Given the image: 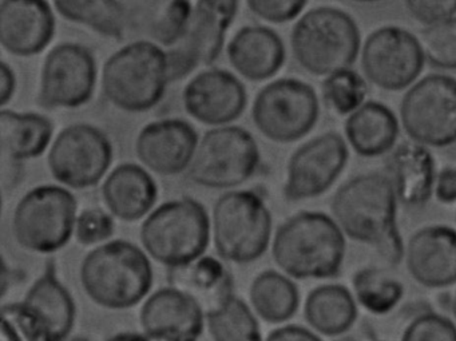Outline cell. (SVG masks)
<instances>
[{
    "mask_svg": "<svg viewBox=\"0 0 456 341\" xmlns=\"http://www.w3.org/2000/svg\"><path fill=\"white\" fill-rule=\"evenodd\" d=\"M346 239L335 218L305 210L279 226L272 240V257L292 279H333L346 258Z\"/></svg>",
    "mask_w": 456,
    "mask_h": 341,
    "instance_id": "1",
    "label": "cell"
},
{
    "mask_svg": "<svg viewBox=\"0 0 456 341\" xmlns=\"http://www.w3.org/2000/svg\"><path fill=\"white\" fill-rule=\"evenodd\" d=\"M79 279L93 303L110 311H126L148 297L154 273L145 250L126 240H113L85 256Z\"/></svg>",
    "mask_w": 456,
    "mask_h": 341,
    "instance_id": "2",
    "label": "cell"
},
{
    "mask_svg": "<svg viewBox=\"0 0 456 341\" xmlns=\"http://www.w3.org/2000/svg\"><path fill=\"white\" fill-rule=\"evenodd\" d=\"M212 220L201 202L178 199L164 202L149 213L140 239L149 257L169 269L189 265L209 247Z\"/></svg>",
    "mask_w": 456,
    "mask_h": 341,
    "instance_id": "3",
    "label": "cell"
},
{
    "mask_svg": "<svg viewBox=\"0 0 456 341\" xmlns=\"http://www.w3.org/2000/svg\"><path fill=\"white\" fill-rule=\"evenodd\" d=\"M169 82L167 53L148 41L126 45L103 66L106 100L127 113H145L156 108Z\"/></svg>",
    "mask_w": 456,
    "mask_h": 341,
    "instance_id": "4",
    "label": "cell"
},
{
    "mask_svg": "<svg viewBox=\"0 0 456 341\" xmlns=\"http://www.w3.org/2000/svg\"><path fill=\"white\" fill-rule=\"evenodd\" d=\"M396 191L388 175L367 173L346 181L332 199V213L349 240L378 247L399 231Z\"/></svg>",
    "mask_w": 456,
    "mask_h": 341,
    "instance_id": "5",
    "label": "cell"
},
{
    "mask_svg": "<svg viewBox=\"0 0 456 341\" xmlns=\"http://www.w3.org/2000/svg\"><path fill=\"white\" fill-rule=\"evenodd\" d=\"M293 57L314 76H330L356 62L360 33L356 22L333 7H317L304 14L290 36Z\"/></svg>",
    "mask_w": 456,
    "mask_h": 341,
    "instance_id": "6",
    "label": "cell"
},
{
    "mask_svg": "<svg viewBox=\"0 0 456 341\" xmlns=\"http://www.w3.org/2000/svg\"><path fill=\"white\" fill-rule=\"evenodd\" d=\"M212 236L221 260L250 264L260 260L272 241L271 210L253 191H231L213 207Z\"/></svg>",
    "mask_w": 456,
    "mask_h": 341,
    "instance_id": "7",
    "label": "cell"
},
{
    "mask_svg": "<svg viewBox=\"0 0 456 341\" xmlns=\"http://www.w3.org/2000/svg\"><path fill=\"white\" fill-rule=\"evenodd\" d=\"M78 202L65 186L41 185L18 201L12 234L20 248L52 255L65 248L76 231Z\"/></svg>",
    "mask_w": 456,
    "mask_h": 341,
    "instance_id": "8",
    "label": "cell"
},
{
    "mask_svg": "<svg viewBox=\"0 0 456 341\" xmlns=\"http://www.w3.org/2000/svg\"><path fill=\"white\" fill-rule=\"evenodd\" d=\"M260 162V149L248 130L218 126L200 141L188 177L202 188H237L256 175Z\"/></svg>",
    "mask_w": 456,
    "mask_h": 341,
    "instance_id": "9",
    "label": "cell"
},
{
    "mask_svg": "<svg viewBox=\"0 0 456 341\" xmlns=\"http://www.w3.org/2000/svg\"><path fill=\"white\" fill-rule=\"evenodd\" d=\"M402 126L413 142L444 148L456 142V79L431 74L410 87L400 103Z\"/></svg>",
    "mask_w": 456,
    "mask_h": 341,
    "instance_id": "10",
    "label": "cell"
},
{
    "mask_svg": "<svg viewBox=\"0 0 456 341\" xmlns=\"http://www.w3.org/2000/svg\"><path fill=\"white\" fill-rule=\"evenodd\" d=\"M253 124L258 132L277 143L305 137L319 118V100L305 82L277 79L266 85L253 102Z\"/></svg>",
    "mask_w": 456,
    "mask_h": 341,
    "instance_id": "11",
    "label": "cell"
},
{
    "mask_svg": "<svg viewBox=\"0 0 456 341\" xmlns=\"http://www.w3.org/2000/svg\"><path fill=\"white\" fill-rule=\"evenodd\" d=\"M110 138L89 124H76L55 138L47 156L54 180L70 189H89L108 175L113 162Z\"/></svg>",
    "mask_w": 456,
    "mask_h": 341,
    "instance_id": "12",
    "label": "cell"
},
{
    "mask_svg": "<svg viewBox=\"0 0 456 341\" xmlns=\"http://www.w3.org/2000/svg\"><path fill=\"white\" fill-rule=\"evenodd\" d=\"M426 57L420 41L404 28L373 31L362 50V68L370 84L387 92L407 89L420 76Z\"/></svg>",
    "mask_w": 456,
    "mask_h": 341,
    "instance_id": "13",
    "label": "cell"
},
{
    "mask_svg": "<svg viewBox=\"0 0 456 341\" xmlns=\"http://www.w3.org/2000/svg\"><path fill=\"white\" fill-rule=\"evenodd\" d=\"M97 63L87 47L61 44L45 58L39 100L45 108L77 109L94 94Z\"/></svg>",
    "mask_w": 456,
    "mask_h": 341,
    "instance_id": "14",
    "label": "cell"
},
{
    "mask_svg": "<svg viewBox=\"0 0 456 341\" xmlns=\"http://www.w3.org/2000/svg\"><path fill=\"white\" fill-rule=\"evenodd\" d=\"M348 148L338 133H325L301 145L288 162L284 197L304 201L324 194L348 162Z\"/></svg>",
    "mask_w": 456,
    "mask_h": 341,
    "instance_id": "15",
    "label": "cell"
},
{
    "mask_svg": "<svg viewBox=\"0 0 456 341\" xmlns=\"http://www.w3.org/2000/svg\"><path fill=\"white\" fill-rule=\"evenodd\" d=\"M140 321L151 341H199L207 314L193 297L170 285L146 298Z\"/></svg>",
    "mask_w": 456,
    "mask_h": 341,
    "instance_id": "16",
    "label": "cell"
},
{
    "mask_svg": "<svg viewBox=\"0 0 456 341\" xmlns=\"http://www.w3.org/2000/svg\"><path fill=\"white\" fill-rule=\"evenodd\" d=\"M183 108L196 121L209 126H226L244 113L248 103L244 84L221 69L194 77L183 94Z\"/></svg>",
    "mask_w": 456,
    "mask_h": 341,
    "instance_id": "17",
    "label": "cell"
},
{
    "mask_svg": "<svg viewBox=\"0 0 456 341\" xmlns=\"http://www.w3.org/2000/svg\"><path fill=\"white\" fill-rule=\"evenodd\" d=\"M199 142V134L189 122L161 119L141 130L135 140V154L143 166L170 177L189 170Z\"/></svg>",
    "mask_w": 456,
    "mask_h": 341,
    "instance_id": "18",
    "label": "cell"
},
{
    "mask_svg": "<svg viewBox=\"0 0 456 341\" xmlns=\"http://www.w3.org/2000/svg\"><path fill=\"white\" fill-rule=\"evenodd\" d=\"M408 273L421 287L440 289L456 284V231L445 225L424 226L405 245Z\"/></svg>",
    "mask_w": 456,
    "mask_h": 341,
    "instance_id": "19",
    "label": "cell"
},
{
    "mask_svg": "<svg viewBox=\"0 0 456 341\" xmlns=\"http://www.w3.org/2000/svg\"><path fill=\"white\" fill-rule=\"evenodd\" d=\"M55 36V17L47 0H4L0 6V42L15 57L44 52Z\"/></svg>",
    "mask_w": 456,
    "mask_h": 341,
    "instance_id": "20",
    "label": "cell"
},
{
    "mask_svg": "<svg viewBox=\"0 0 456 341\" xmlns=\"http://www.w3.org/2000/svg\"><path fill=\"white\" fill-rule=\"evenodd\" d=\"M387 175L405 207H421L431 199L436 183L435 159L427 146L407 141L389 151Z\"/></svg>",
    "mask_w": 456,
    "mask_h": 341,
    "instance_id": "21",
    "label": "cell"
},
{
    "mask_svg": "<svg viewBox=\"0 0 456 341\" xmlns=\"http://www.w3.org/2000/svg\"><path fill=\"white\" fill-rule=\"evenodd\" d=\"M240 0H197L188 36L181 44L194 66H210L218 60Z\"/></svg>",
    "mask_w": 456,
    "mask_h": 341,
    "instance_id": "22",
    "label": "cell"
},
{
    "mask_svg": "<svg viewBox=\"0 0 456 341\" xmlns=\"http://www.w3.org/2000/svg\"><path fill=\"white\" fill-rule=\"evenodd\" d=\"M157 199L159 186L151 173L132 162L118 165L102 185V199L108 212L126 223L148 217Z\"/></svg>",
    "mask_w": 456,
    "mask_h": 341,
    "instance_id": "23",
    "label": "cell"
},
{
    "mask_svg": "<svg viewBox=\"0 0 456 341\" xmlns=\"http://www.w3.org/2000/svg\"><path fill=\"white\" fill-rule=\"evenodd\" d=\"M226 53L234 70L252 82L272 78L285 62L284 42L276 31L265 26L240 28Z\"/></svg>",
    "mask_w": 456,
    "mask_h": 341,
    "instance_id": "24",
    "label": "cell"
},
{
    "mask_svg": "<svg viewBox=\"0 0 456 341\" xmlns=\"http://www.w3.org/2000/svg\"><path fill=\"white\" fill-rule=\"evenodd\" d=\"M23 303L46 322L53 341L68 340L76 327L77 305L70 290L58 277L54 260L47 261Z\"/></svg>",
    "mask_w": 456,
    "mask_h": 341,
    "instance_id": "25",
    "label": "cell"
},
{
    "mask_svg": "<svg viewBox=\"0 0 456 341\" xmlns=\"http://www.w3.org/2000/svg\"><path fill=\"white\" fill-rule=\"evenodd\" d=\"M169 282L193 297L205 314L217 311L234 296L231 271L212 256H202L189 265L169 269Z\"/></svg>",
    "mask_w": 456,
    "mask_h": 341,
    "instance_id": "26",
    "label": "cell"
},
{
    "mask_svg": "<svg viewBox=\"0 0 456 341\" xmlns=\"http://www.w3.org/2000/svg\"><path fill=\"white\" fill-rule=\"evenodd\" d=\"M346 141L362 157H379L395 148L399 122L383 103L365 102L349 114L346 125Z\"/></svg>",
    "mask_w": 456,
    "mask_h": 341,
    "instance_id": "27",
    "label": "cell"
},
{
    "mask_svg": "<svg viewBox=\"0 0 456 341\" xmlns=\"http://www.w3.org/2000/svg\"><path fill=\"white\" fill-rule=\"evenodd\" d=\"M304 319L320 335L328 337L343 335L356 321V298L344 285H320L306 296Z\"/></svg>",
    "mask_w": 456,
    "mask_h": 341,
    "instance_id": "28",
    "label": "cell"
},
{
    "mask_svg": "<svg viewBox=\"0 0 456 341\" xmlns=\"http://www.w3.org/2000/svg\"><path fill=\"white\" fill-rule=\"evenodd\" d=\"M54 126L47 117L38 113H0V143L10 161L38 158L49 148Z\"/></svg>",
    "mask_w": 456,
    "mask_h": 341,
    "instance_id": "29",
    "label": "cell"
},
{
    "mask_svg": "<svg viewBox=\"0 0 456 341\" xmlns=\"http://www.w3.org/2000/svg\"><path fill=\"white\" fill-rule=\"evenodd\" d=\"M253 311L269 324H281L295 316L300 292L292 277L277 271H264L253 279L249 289Z\"/></svg>",
    "mask_w": 456,
    "mask_h": 341,
    "instance_id": "30",
    "label": "cell"
},
{
    "mask_svg": "<svg viewBox=\"0 0 456 341\" xmlns=\"http://www.w3.org/2000/svg\"><path fill=\"white\" fill-rule=\"evenodd\" d=\"M61 17L108 38L122 39L126 10L119 0H53Z\"/></svg>",
    "mask_w": 456,
    "mask_h": 341,
    "instance_id": "31",
    "label": "cell"
},
{
    "mask_svg": "<svg viewBox=\"0 0 456 341\" xmlns=\"http://www.w3.org/2000/svg\"><path fill=\"white\" fill-rule=\"evenodd\" d=\"M352 285L357 304L376 316L394 311L404 296L402 282L376 266L359 269L354 274Z\"/></svg>",
    "mask_w": 456,
    "mask_h": 341,
    "instance_id": "32",
    "label": "cell"
},
{
    "mask_svg": "<svg viewBox=\"0 0 456 341\" xmlns=\"http://www.w3.org/2000/svg\"><path fill=\"white\" fill-rule=\"evenodd\" d=\"M257 314L234 295L217 311L207 314V328L212 341H263Z\"/></svg>",
    "mask_w": 456,
    "mask_h": 341,
    "instance_id": "33",
    "label": "cell"
},
{
    "mask_svg": "<svg viewBox=\"0 0 456 341\" xmlns=\"http://www.w3.org/2000/svg\"><path fill=\"white\" fill-rule=\"evenodd\" d=\"M367 92L362 77L351 69L330 74L322 82L325 105L340 116H348L365 103Z\"/></svg>",
    "mask_w": 456,
    "mask_h": 341,
    "instance_id": "34",
    "label": "cell"
},
{
    "mask_svg": "<svg viewBox=\"0 0 456 341\" xmlns=\"http://www.w3.org/2000/svg\"><path fill=\"white\" fill-rule=\"evenodd\" d=\"M0 341H53L46 322L30 306L20 303L2 306Z\"/></svg>",
    "mask_w": 456,
    "mask_h": 341,
    "instance_id": "35",
    "label": "cell"
},
{
    "mask_svg": "<svg viewBox=\"0 0 456 341\" xmlns=\"http://www.w3.org/2000/svg\"><path fill=\"white\" fill-rule=\"evenodd\" d=\"M420 44L429 65L456 70V17L426 26Z\"/></svg>",
    "mask_w": 456,
    "mask_h": 341,
    "instance_id": "36",
    "label": "cell"
},
{
    "mask_svg": "<svg viewBox=\"0 0 456 341\" xmlns=\"http://www.w3.org/2000/svg\"><path fill=\"white\" fill-rule=\"evenodd\" d=\"M194 7L191 0H169L154 20L151 34L162 46H175L183 42L191 28Z\"/></svg>",
    "mask_w": 456,
    "mask_h": 341,
    "instance_id": "37",
    "label": "cell"
},
{
    "mask_svg": "<svg viewBox=\"0 0 456 341\" xmlns=\"http://www.w3.org/2000/svg\"><path fill=\"white\" fill-rule=\"evenodd\" d=\"M116 233L114 215L100 207L82 210L77 217L74 237L84 247H98L110 241Z\"/></svg>",
    "mask_w": 456,
    "mask_h": 341,
    "instance_id": "38",
    "label": "cell"
},
{
    "mask_svg": "<svg viewBox=\"0 0 456 341\" xmlns=\"http://www.w3.org/2000/svg\"><path fill=\"white\" fill-rule=\"evenodd\" d=\"M402 341H456V324L443 314L428 312L408 324Z\"/></svg>",
    "mask_w": 456,
    "mask_h": 341,
    "instance_id": "39",
    "label": "cell"
},
{
    "mask_svg": "<svg viewBox=\"0 0 456 341\" xmlns=\"http://www.w3.org/2000/svg\"><path fill=\"white\" fill-rule=\"evenodd\" d=\"M308 0H247L248 7L261 20L285 23L295 20L303 12Z\"/></svg>",
    "mask_w": 456,
    "mask_h": 341,
    "instance_id": "40",
    "label": "cell"
},
{
    "mask_svg": "<svg viewBox=\"0 0 456 341\" xmlns=\"http://www.w3.org/2000/svg\"><path fill=\"white\" fill-rule=\"evenodd\" d=\"M408 14L424 26L442 22L456 15V0H404Z\"/></svg>",
    "mask_w": 456,
    "mask_h": 341,
    "instance_id": "41",
    "label": "cell"
},
{
    "mask_svg": "<svg viewBox=\"0 0 456 341\" xmlns=\"http://www.w3.org/2000/svg\"><path fill=\"white\" fill-rule=\"evenodd\" d=\"M434 193L443 204L456 202V167H445L437 173Z\"/></svg>",
    "mask_w": 456,
    "mask_h": 341,
    "instance_id": "42",
    "label": "cell"
},
{
    "mask_svg": "<svg viewBox=\"0 0 456 341\" xmlns=\"http://www.w3.org/2000/svg\"><path fill=\"white\" fill-rule=\"evenodd\" d=\"M381 258L389 265H399L405 255L404 242H403L400 231L387 237L375 248Z\"/></svg>",
    "mask_w": 456,
    "mask_h": 341,
    "instance_id": "43",
    "label": "cell"
},
{
    "mask_svg": "<svg viewBox=\"0 0 456 341\" xmlns=\"http://www.w3.org/2000/svg\"><path fill=\"white\" fill-rule=\"evenodd\" d=\"M265 341H322L317 333L301 325H284L269 333Z\"/></svg>",
    "mask_w": 456,
    "mask_h": 341,
    "instance_id": "44",
    "label": "cell"
},
{
    "mask_svg": "<svg viewBox=\"0 0 456 341\" xmlns=\"http://www.w3.org/2000/svg\"><path fill=\"white\" fill-rule=\"evenodd\" d=\"M17 77L9 63H0V105L6 106L14 97Z\"/></svg>",
    "mask_w": 456,
    "mask_h": 341,
    "instance_id": "45",
    "label": "cell"
},
{
    "mask_svg": "<svg viewBox=\"0 0 456 341\" xmlns=\"http://www.w3.org/2000/svg\"><path fill=\"white\" fill-rule=\"evenodd\" d=\"M106 341H151L146 337L145 333L138 332H119L110 336Z\"/></svg>",
    "mask_w": 456,
    "mask_h": 341,
    "instance_id": "46",
    "label": "cell"
},
{
    "mask_svg": "<svg viewBox=\"0 0 456 341\" xmlns=\"http://www.w3.org/2000/svg\"><path fill=\"white\" fill-rule=\"evenodd\" d=\"M66 341H90L89 338L84 337V336H76V337L68 338Z\"/></svg>",
    "mask_w": 456,
    "mask_h": 341,
    "instance_id": "47",
    "label": "cell"
},
{
    "mask_svg": "<svg viewBox=\"0 0 456 341\" xmlns=\"http://www.w3.org/2000/svg\"><path fill=\"white\" fill-rule=\"evenodd\" d=\"M452 314H453V319H455V324H456V290H455V296H453V300H452Z\"/></svg>",
    "mask_w": 456,
    "mask_h": 341,
    "instance_id": "48",
    "label": "cell"
},
{
    "mask_svg": "<svg viewBox=\"0 0 456 341\" xmlns=\"http://www.w3.org/2000/svg\"><path fill=\"white\" fill-rule=\"evenodd\" d=\"M352 2H360V4H370V2H378V0H352Z\"/></svg>",
    "mask_w": 456,
    "mask_h": 341,
    "instance_id": "49",
    "label": "cell"
},
{
    "mask_svg": "<svg viewBox=\"0 0 456 341\" xmlns=\"http://www.w3.org/2000/svg\"><path fill=\"white\" fill-rule=\"evenodd\" d=\"M335 341H354V338H351V337H341V338H338V340H335Z\"/></svg>",
    "mask_w": 456,
    "mask_h": 341,
    "instance_id": "50",
    "label": "cell"
}]
</instances>
